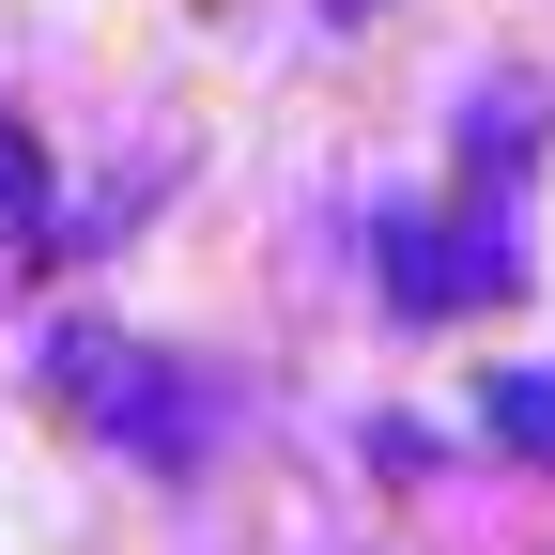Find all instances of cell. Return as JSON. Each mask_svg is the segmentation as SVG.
Returning <instances> with one entry per match:
<instances>
[{
  "mask_svg": "<svg viewBox=\"0 0 555 555\" xmlns=\"http://www.w3.org/2000/svg\"><path fill=\"white\" fill-rule=\"evenodd\" d=\"M339 16H371V0H339Z\"/></svg>",
  "mask_w": 555,
  "mask_h": 555,
  "instance_id": "cell-2",
  "label": "cell"
},
{
  "mask_svg": "<svg viewBox=\"0 0 555 555\" xmlns=\"http://www.w3.org/2000/svg\"><path fill=\"white\" fill-rule=\"evenodd\" d=\"M478 401H494V433H509L525 463H555V371H494Z\"/></svg>",
  "mask_w": 555,
  "mask_h": 555,
  "instance_id": "cell-1",
  "label": "cell"
}]
</instances>
